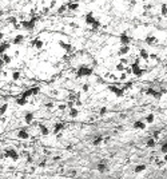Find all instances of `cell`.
I'll list each match as a JSON object with an SVG mask.
<instances>
[{
	"label": "cell",
	"instance_id": "obj_48",
	"mask_svg": "<svg viewBox=\"0 0 167 179\" xmlns=\"http://www.w3.org/2000/svg\"><path fill=\"white\" fill-rule=\"evenodd\" d=\"M66 108H67V104H60V106H59V110H60V111H63V110H66Z\"/></svg>",
	"mask_w": 167,
	"mask_h": 179
},
{
	"label": "cell",
	"instance_id": "obj_50",
	"mask_svg": "<svg viewBox=\"0 0 167 179\" xmlns=\"http://www.w3.org/2000/svg\"><path fill=\"white\" fill-rule=\"evenodd\" d=\"M163 162L167 165V154H163Z\"/></svg>",
	"mask_w": 167,
	"mask_h": 179
},
{
	"label": "cell",
	"instance_id": "obj_44",
	"mask_svg": "<svg viewBox=\"0 0 167 179\" xmlns=\"http://www.w3.org/2000/svg\"><path fill=\"white\" fill-rule=\"evenodd\" d=\"M55 6H56V0H51V3H50L48 8H50V9H52V8H54Z\"/></svg>",
	"mask_w": 167,
	"mask_h": 179
},
{
	"label": "cell",
	"instance_id": "obj_41",
	"mask_svg": "<svg viewBox=\"0 0 167 179\" xmlns=\"http://www.w3.org/2000/svg\"><path fill=\"white\" fill-rule=\"evenodd\" d=\"M31 91H32V95H37L40 92V87H31Z\"/></svg>",
	"mask_w": 167,
	"mask_h": 179
},
{
	"label": "cell",
	"instance_id": "obj_47",
	"mask_svg": "<svg viewBox=\"0 0 167 179\" xmlns=\"http://www.w3.org/2000/svg\"><path fill=\"white\" fill-rule=\"evenodd\" d=\"M8 22H9V23H13V24H16V17H13V16L8 17Z\"/></svg>",
	"mask_w": 167,
	"mask_h": 179
},
{
	"label": "cell",
	"instance_id": "obj_49",
	"mask_svg": "<svg viewBox=\"0 0 167 179\" xmlns=\"http://www.w3.org/2000/svg\"><path fill=\"white\" fill-rule=\"evenodd\" d=\"M143 8H144V9H151L152 6H151V4H149V6H143Z\"/></svg>",
	"mask_w": 167,
	"mask_h": 179
},
{
	"label": "cell",
	"instance_id": "obj_11",
	"mask_svg": "<svg viewBox=\"0 0 167 179\" xmlns=\"http://www.w3.org/2000/svg\"><path fill=\"white\" fill-rule=\"evenodd\" d=\"M64 130V123H61V122H56L54 124V128H52V134H59Z\"/></svg>",
	"mask_w": 167,
	"mask_h": 179
},
{
	"label": "cell",
	"instance_id": "obj_16",
	"mask_svg": "<svg viewBox=\"0 0 167 179\" xmlns=\"http://www.w3.org/2000/svg\"><path fill=\"white\" fill-rule=\"evenodd\" d=\"M39 131H40V134L41 135H44V136H47V135H50V128L46 126V124H43V123H39Z\"/></svg>",
	"mask_w": 167,
	"mask_h": 179
},
{
	"label": "cell",
	"instance_id": "obj_32",
	"mask_svg": "<svg viewBox=\"0 0 167 179\" xmlns=\"http://www.w3.org/2000/svg\"><path fill=\"white\" fill-rule=\"evenodd\" d=\"M102 142H103V138H102V136H96V138L94 139L92 144H94V146H100V144H102Z\"/></svg>",
	"mask_w": 167,
	"mask_h": 179
},
{
	"label": "cell",
	"instance_id": "obj_53",
	"mask_svg": "<svg viewBox=\"0 0 167 179\" xmlns=\"http://www.w3.org/2000/svg\"><path fill=\"white\" fill-rule=\"evenodd\" d=\"M3 37H4V33H3V32H0V40H2Z\"/></svg>",
	"mask_w": 167,
	"mask_h": 179
},
{
	"label": "cell",
	"instance_id": "obj_39",
	"mask_svg": "<svg viewBox=\"0 0 167 179\" xmlns=\"http://www.w3.org/2000/svg\"><path fill=\"white\" fill-rule=\"evenodd\" d=\"M82 91H83V92H88V91H90V84H88V83H84V84L82 86Z\"/></svg>",
	"mask_w": 167,
	"mask_h": 179
},
{
	"label": "cell",
	"instance_id": "obj_13",
	"mask_svg": "<svg viewBox=\"0 0 167 179\" xmlns=\"http://www.w3.org/2000/svg\"><path fill=\"white\" fill-rule=\"evenodd\" d=\"M95 20H96V19H95V16H94V13H92V12H87V13H86L84 22H86V24H87V26H91Z\"/></svg>",
	"mask_w": 167,
	"mask_h": 179
},
{
	"label": "cell",
	"instance_id": "obj_40",
	"mask_svg": "<svg viewBox=\"0 0 167 179\" xmlns=\"http://www.w3.org/2000/svg\"><path fill=\"white\" fill-rule=\"evenodd\" d=\"M67 9V7H66V4H61L59 8H58V13H63L64 11Z\"/></svg>",
	"mask_w": 167,
	"mask_h": 179
},
{
	"label": "cell",
	"instance_id": "obj_1",
	"mask_svg": "<svg viewBox=\"0 0 167 179\" xmlns=\"http://www.w3.org/2000/svg\"><path fill=\"white\" fill-rule=\"evenodd\" d=\"M92 72H94V71H92L91 67H88V66H86V64H82V66H79L78 70H76V76H78V78H87V76H91Z\"/></svg>",
	"mask_w": 167,
	"mask_h": 179
},
{
	"label": "cell",
	"instance_id": "obj_35",
	"mask_svg": "<svg viewBox=\"0 0 167 179\" xmlns=\"http://www.w3.org/2000/svg\"><path fill=\"white\" fill-rule=\"evenodd\" d=\"M99 27H100V22H99V20H95V22L91 24V30H92L94 32H95V31H96Z\"/></svg>",
	"mask_w": 167,
	"mask_h": 179
},
{
	"label": "cell",
	"instance_id": "obj_52",
	"mask_svg": "<svg viewBox=\"0 0 167 179\" xmlns=\"http://www.w3.org/2000/svg\"><path fill=\"white\" fill-rule=\"evenodd\" d=\"M47 107H48V108H52L54 104H52V103H47Z\"/></svg>",
	"mask_w": 167,
	"mask_h": 179
},
{
	"label": "cell",
	"instance_id": "obj_22",
	"mask_svg": "<svg viewBox=\"0 0 167 179\" xmlns=\"http://www.w3.org/2000/svg\"><path fill=\"white\" fill-rule=\"evenodd\" d=\"M66 7H67V9H70V11H76L78 8H79V4L78 3H75V2H70L68 3H66Z\"/></svg>",
	"mask_w": 167,
	"mask_h": 179
},
{
	"label": "cell",
	"instance_id": "obj_17",
	"mask_svg": "<svg viewBox=\"0 0 167 179\" xmlns=\"http://www.w3.org/2000/svg\"><path fill=\"white\" fill-rule=\"evenodd\" d=\"M27 103H28V99H27V98H24V96H22V95L16 98V104H17V106L24 107V106H27Z\"/></svg>",
	"mask_w": 167,
	"mask_h": 179
},
{
	"label": "cell",
	"instance_id": "obj_6",
	"mask_svg": "<svg viewBox=\"0 0 167 179\" xmlns=\"http://www.w3.org/2000/svg\"><path fill=\"white\" fill-rule=\"evenodd\" d=\"M107 90H108L111 94H114L115 96H118V98H120V96H123V95H124L123 90H122L120 87H118L116 84H110V86L107 87Z\"/></svg>",
	"mask_w": 167,
	"mask_h": 179
},
{
	"label": "cell",
	"instance_id": "obj_15",
	"mask_svg": "<svg viewBox=\"0 0 167 179\" xmlns=\"http://www.w3.org/2000/svg\"><path fill=\"white\" fill-rule=\"evenodd\" d=\"M43 46H44V43H43V40H40V39H34L31 42V47H34L36 50H40Z\"/></svg>",
	"mask_w": 167,
	"mask_h": 179
},
{
	"label": "cell",
	"instance_id": "obj_31",
	"mask_svg": "<svg viewBox=\"0 0 167 179\" xmlns=\"http://www.w3.org/2000/svg\"><path fill=\"white\" fill-rule=\"evenodd\" d=\"M22 96H24V98H31V96H34L32 95V91H31V88H28V90H24L23 92H22Z\"/></svg>",
	"mask_w": 167,
	"mask_h": 179
},
{
	"label": "cell",
	"instance_id": "obj_51",
	"mask_svg": "<svg viewBox=\"0 0 167 179\" xmlns=\"http://www.w3.org/2000/svg\"><path fill=\"white\" fill-rule=\"evenodd\" d=\"M4 66H6V64H4V62L2 60V57H0V68H3Z\"/></svg>",
	"mask_w": 167,
	"mask_h": 179
},
{
	"label": "cell",
	"instance_id": "obj_38",
	"mask_svg": "<svg viewBox=\"0 0 167 179\" xmlns=\"http://www.w3.org/2000/svg\"><path fill=\"white\" fill-rule=\"evenodd\" d=\"M166 163L163 162V159H162V161H160V159H156V161H155V166L156 167H163Z\"/></svg>",
	"mask_w": 167,
	"mask_h": 179
},
{
	"label": "cell",
	"instance_id": "obj_36",
	"mask_svg": "<svg viewBox=\"0 0 167 179\" xmlns=\"http://www.w3.org/2000/svg\"><path fill=\"white\" fill-rule=\"evenodd\" d=\"M20 78H22V74H20L19 71H13L12 72V79H13V80H19Z\"/></svg>",
	"mask_w": 167,
	"mask_h": 179
},
{
	"label": "cell",
	"instance_id": "obj_20",
	"mask_svg": "<svg viewBox=\"0 0 167 179\" xmlns=\"http://www.w3.org/2000/svg\"><path fill=\"white\" fill-rule=\"evenodd\" d=\"M146 170H147V166H146L144 163H139V165H136L135 168H134L135 174H142V172H144Z\"/></svg>",
	"mask_w": 167,
	"mask_h": 179
},
{
	"label": "cell",
	"instance_id": "obj_8",
	"mask_svg": "<svg viewBox=\"0 0 167 179\" xmlns=\"http://www.w3.org/2000/svg\"><path fill=\"white\" fill-rule=\"evenodd\" d=\"M16 136L20 139V141H28L30 139V132L26 130V128H22V130H19L17 132H16Z\"/></svg>",
	"mask_w": 167,
	"mask_h": 179
},
{
	"label": "cell",
	"instance_id": "obj_29",
	"mask_svg": "<svg viewBox=\"0 0 167 179\" xmlns=\"http://www.w3.org/2000/svg\"><path fill=\"white\" fill-rule=\"evenodd\" d=\"M120 88L123 90V92H126V91H128V90H131V88H132V83H131V82H126V83H124Z\"/></svg>",
	"mask_w": 167,
	"mask_h": 179
},
{
	"label": "cell",
	"instance_id": "obj_42",
	"mask_svg": "<svg viewBox=\"0 0 167 179\" xmlns=\"http://www.w3.org/2000/svg\"><path fill=\"white\" fill-rule=\"evenodd\" d=\"M119 80H122V82L127 80V74H126V72H122V74H120V76H119Z\"/></svg>",
	"mask_w": 167,
	"mask_h": 179
},
{
	"label": "cell",
	"instance_id": "obj_4",
	"mask_svg": "<svg viewBox=\"0 0 167 179\" xmlns=\"http://www.w3.org/2000/svg\"><path fill=\"white\" fill-rule=\"evenodd\" d=\"M144 94L149 95V96H152L154 99H156V100H159V99L162 98V94H163V92H162V91H158V90H155V88L149 87V88H146Z\"/></svg>",
	"mask_w": 167,
	"mask_h": 179
},
{
	"label": "cell",
	"instance_id": "obj_23",
	"mask_svg": "<svg viewBox=\"0 0 167 179\" xmlns=\"http://www.w3.org/2000/svg\"><path fill=\"white\" fill-rule=\"evenodd\" d=\"M68 115H70V118L75 119V118L79 116V110H78L76 107H71V108L68 110Z\"/></svg>",
	"mask_w": 167,
	"mask_h": 179
},
{
	"label": "cell",
	"instance_id": "obj_12",
	"mask_svg": "<svg viewBox=\"0 0 167 179\" xmlns=\"http://www.w3.org/2000/svg\"><path fill=\"white\" fill-rule=\"evenodd\" d=\"M24 42V35H22V33H19V35H16L13 39H12V44H15V46H20Z\"/></svg>",
	"mask_w": 167,
	"mask_h": 179
},
{
	"label": "cell",
	"instance_id": "obj_5",
	"mask_svg": "<svg viewBox=\"0 0 167 179\" xmlns=\"http://www.w3.org/2000/svg\"><path fill=\"white\" fill-rule=\"evenodd\" d=\"M96 170L100 172V174H104L108 171V161H106V159H102V161L98 162L96 165Z\"/></svg>",
	"mask_w": 167,
	"mask_h": 179
},
{
	"label": "cell",
	"instance_id": "obj_10",
	"mask_svg": "<svg viewBox=\"0 0 167 179\" xmlns=\"http://www.w3.org/2000/svg\"><path fill=\"white\" fill-rule=\"evenodd\" d=\"M119 39H120V43H122V46H130V43H131V37H130V36H128L126 32L120 33Z\"/></svg>",
	"mask_w": 167,
	"mask_h": 179
},
{
	"label": "cell",
	"instance_id": "obj_21",
	"mask_svg": "<svg viewBox=\"0 0 167 179\" xmlns=\"http://www.w3.org/2000/svg\"><path fill=\"white\" fill-rule=\"evenodd\" d=\"M146 146L149 148H155L156 147V141L151 136V138H147V141H146Z\"/></svg>",
	"mask_w": 167,
	"mask_h": 179
},
{
	"label": "cell",
	"instance_id": "obj_28",
	"mask_svg": "<svg viewBox=\"0 0 167 179\" xmlns=\"http://www.w3.org/2000/svg\"><path fill=\"white\" fill-rule=\"evenodd\" d=\"M0 56H2V60L4 62V64H9L12 62V57L9 55H7V54H3V55H0Z\"/></svg>",
	"mask_w": 167,
	"mask_h": 179
},
{
	"label": "cell",
	"instance_id": "obj_26",
	"mask_svg": "<svg viewBox=\"0 0 167 179\" xmlns=\"http://www.w3.org/2000/svg\"><path fill=\"white\" fill-rule=\"evenodd\" d=\"M144 122H146V124H152L155 122V115L154 114H147V116H146V119H144Z\"/></svg>",
	"mask_w": 167,
	"mask_h": 179
},
{
	"label": "cell",
	"instance_id": "obj_7",
	"mask_svg": "<svg viewBox=\"0 0 167 179\" xmlns=\"http://www.w3.org/2000/svg\"><path fill=\"white\" fill-rule=\"evenodd\" d=\"M130 68H131V72H132L136 78H140V76H143V74H144V70L140 68V66L136 64V63H132Z\"/></svg>",
	"mask_w": 167,
	"mask_h": 179
},
{
	"label": "cell",
	"instance_id": "obj_18",
	"mask_svg": "<svg viewBox=\"0 0 167 179\" xmlns=\"http://www.w3.org/2000/svg\"><path fill=\"white\" fill-rule=\"evenodd\" d=\"M139 57L143 59V60H149V57H150V52L146 50V48H140L139 50Z\"/></svg>",
	"mask_w": 167,
	"mask_h": 179
},
{
	"label": "cell",
	"instance_id": "obj_19",
	"mask_svg": "<svg viewBox=\"0 0 167 179\" xmlns=\"http://www.w3.org/2000/svg\"><path fill=\"white\" fill-rule=\"evenodd\" d=\"M146 122L144 120H136V122H134V124H132V127L135 128V130H144L146 128Z\"/></svg>",
	"mask_w": 167,
	"mask_h": 179
},
{
	"label": "cell",
	"instance_id": "obj_37",
	"mask_svg": "<svg viewBox=\"0 0 167 179\" xmlns=\"http://www.w3.org/2000/svg\"><path fill=\"white\" fill-rule=\"evenodd\" d=\"M160 152H162V154H167V142H166V143H162V146H160Z\"/></svg>",
	"mask_w": 167,
	"mask_h": 179
},
{
	"label": "cell",
	"instance_id": "obj_27",
	"mask_svg": "<svg viewBox=\"0 0 167 179\" xmlns=\"http://www.w3.org/2000/svg\"><path fill=\"white\" fill-rule=\"evenodd\" d=\"M144 42L147 43V44H150V46H151V44H155V43H156V37H155L154 35H149L147 37L144 39Z\"/></svg>",
	"mask_w": 167,
	"mask_h": 179
},
{
	"label": "cell",
	"instance_id": "obj_30",
	"mask_svg": "<svg viewBox=\"0 0 167 179\" xmlns=\"http://www.w3.org/2000/svg\"><path fill=\"white\" fill-rule=\"evenodd\" d=\"M126 67H127V66H124V64H122V63H118V64L115 66V71H118V72H124Z\"/></svg>",
	"mask_w": 167,
	"mask_h": 179
},
{
	"label": "cell",
	"instance_id": "obj_9",
	"mask_svg": "<svg viewBox=\"0 0 167 179\" xmlns=\"http://www.w3.org/2000/svg\"><path fill=\"white\" fill-rule=\"evenodd\" d=\"M59 47H60L61 50H64L67 54H70V52H72V51H74V47H72V44H70V43H66V42H63V40H59Z\"/></svg>",
	"mask_w": 167,
	"mask_h": 179
},
{
	"label": "cell",
	"instance_id": "obj_25",
	"mask_svg": "<svg viewBox=\"0 0 167 179\" xmlns=\"http://www.w3.org/2000/svg\"><path fill=\"white\" fill-rule=\"evenodd\" d=\"M128 52H130V47H128V46H122V47L119 48V51H118V54H119L120 56L127 55Z\"/></svg>",
	"mask_w": 167,
	"mask_h": 179
},
{
	"label": "cell",
	"instance_id": "obj_43",
	"mask_svg": "<svg viewBox=\"0 0 167 179\" xmlns=\"http://www.w3.org/2000/svg\"><path fill=\"white\" fill-rule=\"evenodd\" d=\"M119 63H122V64H124V66H127V64H128V59H127V57H120Z\"/></svg>",
	"mask_w": 167,
	"mask_h": 179
},
{
	"label": "cell",
	"instance_id": "obj_24",
	"mask_svg": "<svg viewBox=\"0 0 167 179\" xmlns=\"http://www.w3.org/2000/svg\"><path fill=\"white\" fill-rule=\"evenodd\" d=\"M9 47H11V43H2L0 44V55L6 54L9 50Z\"/></svg>",
	"mask_w": 167,
	"mask_h": 179
},
{
	"label": "cell",
	"instance_id": "obj_33",
	"mask_svg": "<svg viewBox=\"0 0 167 179\" xmlns=\"http://www.w3.org/2000/svg\"><path fill=\"white\" fill-rule=\"evenodd\" d=\"M160 15L162 16H167V4H162L160 6Z\"/></svg>",
	"mask_w": 167,
	"mask_h": 179
},
{
	"label": "cell",
	"instance_id": "obj_3",
	"mask_svg": "<svg viewBox=\"0 0 167 179\" xmlns=\"http://www.w3.org/2000/svg\"><path fill=\"white\" fill-rule=\"evenodd\" d=\"M6 156H7L8 159H11V161L16 162V161H19L20 154H19V151H17V150H15V148L9 147V148H7V150H6Z\"/></svg>",
	"mask_w": 167,
	"mask_h": 179
},
{
	"label": "cell",
	"instance_id": "obj_34",
	"mask_svg": "<svg viewBox=\"0 0 167 179\" xmlns=\"http://www.w3.org/2000/svg\"><path fill=\"white\" fill-rule=\"evenodd\" d=\"M7 110H8V104L7 103L2 104V106H0V115H4L7 112Z\"/></svg>",
	"mask_w": 167,
	"mask_h": 179
},
{
	"label": "cell",
	"instance_id": "obj_14",
	"mask_svg": "<svg viewBox=\"0 0 167 179\" xmlns=\"http://www.w3.org/2000/svg\"><path fill=\"white\" fill-rule=\"evenodd\" d=\"M34 119H35V115H34L32 111L26 112V115H24V122H26L27 124H31V123L34 122Z\"/></svg>",
	"mask_w": 167,
	"mask_h": 179
},
{
	"label": "cell",
	"instance_id": "obj_45",
	"mask_svg": "<svg viewBox=\"0 0 167 179\" xmlns=\"http://www.w3.org/2000/svg\"><path fill=\"white\" fill-rule=\"evenodd\" d=\"M99 114H100V115L107 114V108H106V107H102V108H100V111H99Z\"/></svg>",
	"mask_w": 167,
	"mask_h": 179
},
{
	"label": "cell",
	"instance_id": "obj_2",
	"mask_svg": "<svg viewBox=\"0 0 167 179\" xmlns=\"http://www.w3.org/2000/svg\"><path fill=\"white\" fill-rule=\"evenodd\" d=\"M40 19V16H32L30 20H26V22H22L20 23V26H22L24 30H27V31H32L34 28H35V24H36V22Z\"/></svg>",
	"mask_w": 167,
	"mask_h": 179
},
{
	"label": "cell",
	"instance_id": "obj_54",
	"mask_svg": "<svg viewBox=\"0 0 167 179\" xmlns=\"http://www.w3.org/2000/svg\"><path fill=\"white\" fill-rule=\"evenodd\" d=\"M71 2H75V3H78V2H79V0H71Z\"/></svg>",
	"mask_w": 167,
	"mask_h": 179
},
{
	"label": "cell",
	"instance_id": "obj_46",
	"mask_svg": "<svg viewBox=\"0 0 167 179\" xmlns=\"http://www.w3.org/2000/svg\"><path fill=\"white\" fill-rule=\"evenodd\" d=\"M149 59H152V60H158V55L156 54H150V57Z\"/></svg>",
	"mask_w": 167,
	"mask_h": 179
}]
</instances>
